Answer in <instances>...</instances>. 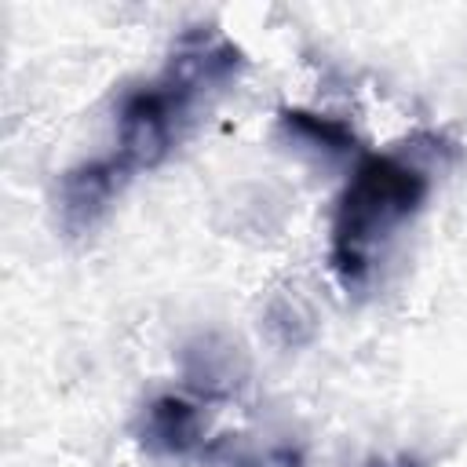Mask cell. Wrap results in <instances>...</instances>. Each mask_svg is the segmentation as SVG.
<instances>
[{
	"label": "cell",
	"mask_w": 467,
	"mask_h": 467,
	"mask_svg": "<svg viewBox=\"0 0 467 467\" xmlns=\"http://www.w3.org/2000/svg\"><path fill=\"white\" fill-rule=\"evenodd\" d=\"M241 66V51L204 33H186L164 73L135 88L117 113V150L102 157L109 175L124 186L139 168H153L168 157L179 139L186 113L204 88L226 84Z\"/></svg>",
	"instance_id": "cell-1"
},
{
	"label": "cell",
	"mask_w": 467,
	"mask_h": 467,
	"mask_svg": "<svg viewBox=\"0 0 467 467\" xmlns=\"http://www.w3.org/2000/svg\"><path fill=\"white\" fill-rule=\"evenodd\" d=\"M423 197L427 175L394 153H372L354 168L332 223V266L343 285L365 281L376 244L387 241Z\"/></svg>",
	"instance_id": "cell-2"
},
{
	"label": "cell",
	"mask_w": 467,
	"mask_h": 467,
	"mask_svg": "<svg viewBox=\"0 0 467 467\" xmlns=\"http://www.w3.org/2000/svg\"><path fill=\"white\" fill-rule=\"evenodd\" d=\"M201 420L197 409L186 405L182 398H157L146 412V445L161 452H186L197 441Z\"/></svg>",
	"instance_id": "cell-3"
},
{
	"label": "cell",
	"mask_w": 467,
	"mask_h": 467,
	"mask_svg": "<svg viewBox=\"0 0 467 467\" xmlns=\"http://www.w3.org/2000/svg\"><path fill=\"white\" fill-rule=\"evenodd\" d=\"M281 120H285V128H292L299 135H310L314 142H321L328 150H347L354 142L350 131L339 120H328V117H314V113H303V109H285Z\"/></svg>",
	"instance_id": "cell-4"
}]
</instances>
